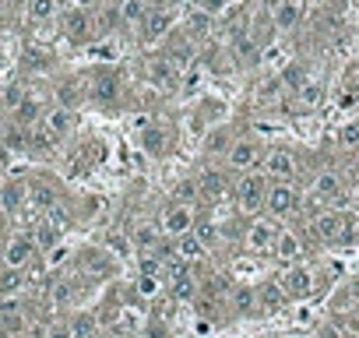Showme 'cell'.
I'll return each mask as SVG.
<instances>
[{"label":"cell","instance_id":"25","mask_svg":"<svg viewBox=\"0 0 359 338\" xmlns=\"http://www.w3.org/2000/svg\"><path fill=\"white\" fill-rule=\"evenodd\" d=\"M25 187H29V205H36V208H43V212H50V208L57 205L53 187H46V184H39V180H29Z\"/></svg>","mask_w":359,"mask_h":338},{"label":"cell","instance_id":"12","mask_svg":"<svg viewBox=\"0 0 359 338\" xmlns=\"http://www.w3.org/2000/svg\"><path fill=\"white\" fill-rule=\"evenodd\" d=\"M229 310L236 313V317H254V313H261V299H257V285H247V282H240V285H233V292H229Z\"/></svg>","mask_w":359,"mask_h":338},{"label":"cell","instance_id":"41","mask_svg":"<svg viewBox=\"0 0 359 338\" xmlns=\"http://www.w3.org/2000/svg\"><path fill=\"white\" fill-rule=\"evenodd\" d=\"M233 4H240V8H243V4H250V0H233Z\"/></svg>","mask_w":359,"mask_h":338},{"label":"cell","instance_id":"23","mask_svg":"<svg viewBox=\"0 0 359 338\" xmlns=\"http://www.w3.org/2000/svg\"><path fill=\"white\" fill-rule=\"evenodd\" d=\"M116 95H120V81H116L113 74H102V78L92 85V99H95L99 106H109V102H116Z\"/></svg>","mask_w":359,"mask_h":338},{"label":"cell","instance_id":"14","mask_svg":"<svg viewBox=\"0 0 359 338\" xmlns=\"http://www.w3.org/2000/svg\"><path fill=\"white\" fill-rule=\"evenodd\" d=\"M303 11H306V0H278L271 11V22L278 32H292L303 22Z\"/></svg>","mask_w":359,"mask_h":338},{"label":"cell","instance_id":"33","mask_svg":"<svg viewBox=\"0 0 359 338\" xmlns=\"http://www.w3.org/2000/svg\"><path fill=\"white\" fill-rule=\"evenodd\" d=\"M338 144H341V148H352V151H359V120H352V123L338 127Z\"/></svg>","mask_w":359,"mask_h":338},{"label":"cell","instance_id":"39","mask_svg":"<svg viewBox=\"0 0 359 338\" xmlns=\"http://www.w3.org/2000/svg\"><path fill=\"white\" fill-rule=\"evenodd\" d=\"M137 289H141L144 296H155V292H158V278H151V275H141V282H137Z\"/></svg>","mask_w":359,"mask_h":338},{"label":"cell","instance_id":"38","mask_svg":"<svg viewBox=\"0 0 359 338\" xmlns=\"http://www.w3.org/2000/svg\"><path fill=\"white\" fill-rule=\"evenodd\" d=\"M233 4V0H198V8L205 11V15H212V18H219V15H226V8Z\"/></svg>","mask_w":359,"mask_h":338},{"label":"cell","instance_id":"34","mask_svg":"<svg viewBox=\"0 0 359 338\" xmlns=\"http://www.w3.org/2000/svg\"><path fill=\"white\" fill-rule=\"evenodd\" d=\"M194 236H198L205 247H215V243L222 240V233H219L215 222H198V226H194Z\"/></svg>","mask_w":359,"mask_h":338},{"label":"cell","instance_id":"15","mask_svg":"<svg viewBox=\"0 0 359 338\" xmlns=\"http://www.w3.org/2000/svg\"><path fill=\"white\" fill-rule=\"evenodd\" d=\"M198 187H201V198L205 201H222L229 194V177L222 173V169H201L198 173Z\"/></svg>","mask_w":359,"mask_h":338},{"label":"cell","instance_id":"16","mask_svg":"<svg viewBox=\"0 0 359 338\" xmlns=\"http://www.w3.org/2000/svg\"><path fill=\"white\" fill-rule=\"evenodd\" d=\"M172 29V11H165V8H155L148 18H144V25L137 29V36L144 39V43H158L165 32Z\"/></svg>","mask_w":359,"mask_h":338},{"label":"cell","instance_id":"22","mask_svg":"<svg viewBox=\"0 0 359 338\" xmlns=\"http://www.w3.org/2000/svg\"><path fill=\"white\" fill-rule=\"evenodd\" d=\"M172 250H176V257H184L187 264H194V261H201V257L208 254V247H205L194 233H191V236H184V240H176V247H172Z\"/></svg>","mask_w":359,"mask_h":338},{"label":"cell","instance_id":"18","mask_svg":"<svg viewBox=\"0 0 359 338\" xmlns=\"http://www.w3.org/2000/svg\"><path fill=\"white\" fill-rule=\"evenodd\" d=\"M141 148L151 155V158H165L172 151V137L162 130V127H144L141 130Z\"/></svg>","mask_w":359,"mask_h":338},{"label":"cell","instance_id":"32","mask_svg":"<svg viewBox=\"0 0 359 338\" xmlns=\"http://www.w3.org/2000/svg\"><path fill=\"white\" fill-rule=\"evenodd\" d=\"M25 11H29L32 22H50L57 15V0H29Z\"/></svg>","mask_w":359,"mask_h":338},{"label":"cell","instance_id":"37","mask_svg":"<svg viewBox=\"0 0 359 338\" xmlns=\"http://www.w3.org/2000/svg\"><path fill=\"white\" fill-rule=\"evenodd\" d=\"M18 289H22V271L4 268V296H18Z\"/></svg>","mask_w":359,"mask_h":338},{"label":"cell","instance_id":"26","mask_svg":"<svg viewBox=\"0 0 359 338\" xmlns=\"http://www.w3.org/2000/svg\"><path fill=\"white\" fill-rule=\"evenodd\" d=\"M50 303H53L57 310H67V306L74 303V282H71V278H57V282L50 285Z\"/></svg>","mask_w":359,"mask_h":338},{"label":"cell","instance_id":"9","mask_svg":"<svg viewBox=\"0 0 359 338\" xmlns=\"http://www.w3.org/2000/svg\"><path fill=\"white\" fill-rule=\"evenodd\" d=\"M278 282H282V289H285L289 299H306V296L313 292V271H310L306 264H289V268L278 275Z\"/></svg>","mask_w":359,"mask_h":338},{"label":"cell","instance_id":"27","mask_svg":"<svg viewBox=\"0 0 359 338\" xmlns=\"http://www.w3.org/2000/svg\"><path fill=\"white\" fill-rule=\"evenodd\" d=\"M169 296H172V299H198V296H201V285L194 282V275L172 278V282H169Z\"/></svg>","mask_w":359,"mask_h":338},{"label":"cell","instance_id":"11","mask_svg":"<svg viewBox=\"0 0 359 338\" xmlns=\"http://www.w3.org/2000/svg\"><path fill=\"white\" fill-rule=\"evenodd\" d=\"M60 25H64L67 39H74V43H88V39H95V22H92V15H85L81 8H71V11L60 18Z\"/></svg>","mask_w":359,"mask_h":338},{"label":"cell","instance_id":"21","mask_svg":"<svg viewBox=\"0 0 359 338\" xmlns=\"http://www.w3.org/2000/svg\"><path fill=\"white\" fill-rule=\"evenodd\" d=\"M25 205H29V187H25V184H15V180L4 184V212L15 219Z\"/></svg>","mask_w":359,"mask_h":338},{"label":"cell","instance_id":"24","mask_svg":"<svg viewBox=\"0 0 359 338\" xmlns=\"http://www.w3.org/2000/svg\"><path fill=\"white\" fill-rule=\"evenodd\" d=\"M176 78H180V67L169 64V57L151 64V81H155L158 88H176Z\"/></svg>","mask_w":359,"mask_h":338},{"label":"cell","instance_id":"36","mask_svg":"<svg viewBox=\"0 0 359 338\" xmlns=\"http://www.w3.org/2000/svg\"><path fill=\"white\" fill-rule=\"evenodd\" d=\"M296 92H299V102L303 106H317L320 102V85H313V81H303Z\"/></svg>","mask_w":359,"mask_h":338},{"label":"cell","instance_id":"5","mask_svg":"<svg viewBox=\"0 0 359 338\" xmlns=\"http://www.w3.org/2000/svg\"><path fill=\"white\" fill-rule=\"evenodd\" d=\"M261 173L271 180V184H289L296 177V155L282 144H271L264 151V162H261Z\"/></svg>","mask_w":359,"mask_h":338},{"label":"cell","instance_id":"29","mask_svg":"<svg viewBox=\"0 0 359 338\" xmlns=\"http://www.w3.org/2000/svg\"><path fill=\"white\" fill-rule=\"evenodd\" d=\"M29 99V85H18V81H8L4 85V113H18V106Z\"/></svg>","mask_w":359,"mask_h":338},{"label":"cell","instance_id":"10","mask_svg":"<svg viewBox=\"0 0 359 338\" xmlns=\"http://www.w3.org/2000/svg\"><path fill=\"white\" fill-rule=\"evenodd\" d=\"M50 137H53V144L57 141H64L71 130H74V113L67 109V106H50L46 113H43V123H39Z\"/></svg>","mask_w":359,"mask_h":338},{"label":"cell","instance_id":"28","mask_svg":"<svg viewBox=\"0 0 359 338\" xmlns=\"http://www.w3.org/2000/svg\"><path fill=\"white\" fill-rule=\"evenodd\" d=\"M233 53L240 57V64H254V60H257V53H261V43L254 39V32H247V36L233 39Z\"/></svg>","mask_w":359,"mask_h":338},{"label":"cell","instance_id":"42","mask_svg":"<svg viewBox=\"0 0 359 338\" xmlns=\"http://www.w3.org/2000/svg\"><path fill=\"white\" fill-rule=\"evenodd\" d=\"M355 169H359V151H355Z\"/></svg>","mask_w":359,"mask_h":338},{"label":"cell","instance_id":"8","mask_svg":"<svg viewBox=\"0 0 359 338\" xmlns=\"http://www.w3.org/2000/svg\"><path fill=\"white\" fill-rule=\"evenodd\" d=\"M36 254H39L36 236H29V233H15V236L8 240V250H4V268L25 271V268L36 261Z\"/></svg>","mask_w":359,"mask_h":338},{"label":"cell","instance_id":"13","mask_svg":"<svg viewBox=\"0 0 359 338\" xmlns=\"http://www.w3.org/2000/svg\"><path fill=\"white\" fill-rule=\"evenodd\" d=\"M310 191L320 201H341L345 198V184L338 177V169H320V173L313 177V184H310Z\"/></svg>","mask_w":359,"mask_h":338},{"label":"cell","instance_id":"7","mask_svg":"<svg viewBox=\"0 0 359 338\" xmlns=\"http://www.w3.org/2000/svg\"><path fill=\"white\" fill-rule=\"evenodd\" d=\"M278 229L275 219H254L243 233V247L250 254H275V240H278Z\"/></svg>","mask_w":359,"mask_h":338},{"label":"cell","instance_id":"2","mask_svg":"<svg viewBox=\"0 0 359 338\" xmlns=\"http://www.w3.org/2000/svg\"><path fill=\"white\" fill-rule=\"evenodd\" d=\"M313 233H317V240H320V243H327V247H338V243H348V240H352V233H355V222H352L345 212H338V208H327V212H320V215L313 219Z\"/></svg>","mask_w":359,"mask_h":338},{"label":"cell","instance_id":"3","mask_svg":"<svg viewBox=\"0 0 359 338\" xmlns=\"http://www.w3.org/2000/svg\"><path fill=\"white\" fill-rule=\"evenodd\" d=\"M264 141H257V137H240L233 148H229V155H226V169L229 173H236V177H243V173H254V169H261V162H264Z\"/></svg>","mask_w":359,"mask_h":338},{"label":"cell","instance_id":"4","mask_svg":"<svg viewBox=\"0 0 359 338\" xmlns=\"http://www.w3.org/2000/svg\"><path fill=\"white\" fill-rule=\"evenodd\" d=\"M194 226H198L194 205H176V201H172V205L162 212V219H158V229H162V236H169V240H184V236H191Z\"/></svg>","mask_w":359,"mask_h":338},{"label":"cell","instance_id":"1","mask_svg":"<svg viewBox=\"0 0 359 338\" xmlns=\"http://www.w3.org/2000/svg\"><path fill=\"white\" fill-rule=\"evenodd\" d=\"M268 187H271V180L261 173V169H254V173H243V177L236 180V208H240L243 215H257V212H264Z\"/></svg>","mask_w":359,"mask_h":338},{"label":"cell","instance_id":"19","mask_svg":"<svg viewBox=\"0 0 359 338\" xmlns=\"http://www.w3.org/2000/svg\"><path fill=\"white\" fill-rule=\"evenodd\" d=\"M299 254H303V243H299V236L292 233V229H278V240H275V257L278 261H285V264H296L299 261Z\"/></svg>","mask_w":359,"mask_h":338},{"label":"cell","instance_id":"6","mask_svg":"<svg viewBox=\"0 0 359 338\" xmlns=\"http://www.w3.org/2000/svg\"><path fill=\"white\" fill-rule=\"evenodd\" d=\"M264 212H268V219H275V222L292 219V215L299 212V191H296L292 184H271V187H268Z\"/></svg>","mask_w":359,"mask_h":338},{"label":"cell","instance_id":"20","mask_svg":"<svg viewBox=\"0 0 359 338\" xmlns=\"http://www.w3.org/2000/svg\"><path fill=\"white\" fill-rule=\"evenodd\" d=\"M116 8H120V22L123 25H144V18L155 11L151 4H148V0H116Z\"/></svg>","mask_w":359,"mask_h":338},{"label":"cell","instance_id":"30","mask_svg":"<svg viewBox=\"0 0 359 338\" xmlns=\"http://www.w3.org/2000/svg\"><path fill=\"white\" fill-rule=\"evenodd\" d=\"M67 327H71V334H74V338H92V334H95V327H99V320H95V313H92V310H81V313H74V320H71Z\"/></svg>","mask_w":359,"mask_h":338},{"label":"cell","instance_id":"31","mask_svg":"<svg viewBox=\"0 0 359 338\" xmlns=\"http://www.w3.org/2000/svg\"><path fill=\"white\" fill-rule=\"evenodd\" d=\"M198 198H201L198 177H191V180H180V184L172 187V201H176V205H194Z\"/></svg>","mask_w":359,"mask_h":338},{"label":"cell","instance_id":"35","mask_svg":"<svg viewBox=\"0 0 359 338\" xmlns=\"http://www.w3.org/2000/svg\"><path fill=\"white\" fill-rule=\"evenodd\" d=\"M208 22H212V15H205V11L198 8V15L191 18V29H187V36H191V39H205V36H208Z\"/></svg>","mask_w":359,"mask_h":338},{"label":"cell","instance_id":"17","mask_svg":"<svg viewBox=\"0 0 359 338\" xmlns=\"http://www.w3.org/2000/svg\"><path fill=\"white\" fill-rule=\"evenodd\" d=\"M257 299H261V313H278V310L289 303V296H285V289H282L278 278L261 282V285H257Z\"/></svg>","mask_w":359,"mask_h":338},{"label":"cell","instance_id":"40","mask_svg":"<svg viewBox=\"0 0 359 338\" xmlns=\"http://www.w3.org/2000/svg\"><path fill=\"white\" fill-rule=\"evenodd\" d=\"M46 338H74V334H71V327H53Z\"/></svg>","mask_w":359,"mask_h":338}]
</instances>
